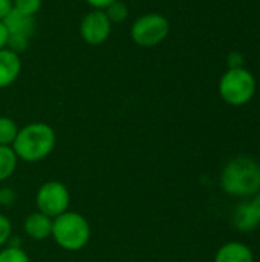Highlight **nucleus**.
Listing matches in <instances>:
<instances>
[{"label":"nucleus","mask_w":260,"mask_h":262,"mask_svg":"<svg viewBox=\"0 0 260 262\" xmlns=\"http://www.w3.org/2000/svg\"><path fill=\"white\" fill-rule=\"evenodd\" d=\"M57 144V135L51 124L34 121L18 129L12 149L18 160L25 163H38L48 158Z\"/></svg>","instance_id":"f257e3e1"},{"label":"nucleus","mask_w":260,"mask_h":262,"mask_svg":"<svg viewBox=\"0 0 260 262\" xmlns=\"http://www.w3.org/2000/svg\"><path fill=\"white\" fill-rule=\"evenodd\" d=\"M225 193L238 198L253 196L260 192V164L250 157H238L225 164L221 175Z\"/></svg>","instance_id":"f03ea898"},{"label":"nucleus","mask_w":260,"mask_h":262,"mask_svg":"<svg viewBox=\"0 0 260 262\" xmlns=\"http://www.w3.org/2000/svg\"><path fill=\"white\" fill-rule=\"evenodd\" d=\"M55 244L66 252L83 250L90 239V224L78 212L67 210L52 220V233Z\"/></svg>","instance_id":"7ed1b4c3"},{"label":"nucleus","mask_w":260,"mask_h":262,"mask_svg":"<svg viewBox=\"0 0 260 262\" xmlns=\"http://www.w3.org/2000/svg\"><path fill=\"white\" fill-rule=\"evenodd\" d=\"M218 91L227 104L234 107L245 106L256 94V78L245 68L227 69L219 80Z\"/></svg>","instance_id":"20e7f679"},{"label":"nucleus","mask_w":260,"mask_h":262,"mask_svg":"<svg viewBox=\"0 0 260 262\" xmlns=\"http://www.w3.org/2000/svg\"><path fill=\"white\" fill-rule=\"evenodd\" d=\"M170 34V21L158 12L138 17L130 26V38L141 48H153L162 43Z\"/></svg>","instance_id":"39448f33"},{"label":"nucleus","mask_w":260,"mask_h":262,"mask_svg":"<svg viewBox=\"0 0 260 262\" xmlns=\"http://www.w3.org/2000/svg\"><path fill=\"white\" fill-rule=\"evenodd\" d=\"M35 206L38 212L54 220L69 210L70 192L61 181H46L37 190Z\"/></svg>","instance_id":"423d86ee"},{"label":"nucleus","mask_w":260,"mask_h":262,"mask_svg":"<svg viewBox=\"0 0 260 262\" xmlns=\"http://www.w3.org/2000/svg\"><path fill=\"white\" fill-rule=\"evenodd\" d=\"M112 34V23L104 11L93 9L87 12L80 21V35L84 43L90 46L103 45Z\"/></svg>","instance_id":"0eeeda50"},{"label":"nucleus","mask_w":260,"mask_h":262,"mask_svg":"<svg viewBox=\"0 0 260 262\" xmlns=\"http://www.w3.org/2000/svg\"><path fill=\"white\" fill-rule=\"evenodd\" d=\"M20 72H21L20 55L8 48L0 49V89L14 84L20 77Z\"/></svg>","instance_id":"6e6552de"},{"label":"nucleus","mask_w":260,"mask_h":262,"mask_svg":"<svg viewBox=\"0 0 260 262\" xmlns=\"http://www.w3.org/2000/svg\"><path fill=\"white\" fill-rule=\"evenodd\" d=\"M25 233L34 241H44L52 233V218L46 216L41 212H34L28 215L23 221Z\"/></svg>","instance_id":"1a4fd4ad"},{"label":"nucleus","mask_w":260,"mask_h":262,"mask_svg":"<svg viewBox=\"0 0 260 262\" xmlns=\"http://www.w3.org/2000/svg\"><path fill=\"white\" fill-rule=\"evenodd\" d=\"M215 262H254V255L247 244L233 241L219 247Z\"/></svg>","instance_id":"9d476101"},{"label":"nucleus","mask_w":260,"mask_h":262,"mask_svg":"<svg viewBox=\"0 0 260 262\" xmlns=\"http://www.w3.org/2000/svg\"><path fill=\"white\" fill-rule=\"evenodd\" d=\"M3 23H5L9 35H21V37L31 38V35L34 34V29H35V20H34V17L26 15V14H21V12L15 11L14 8L5 17Z\"/></svg>","instance_id":"9b49d317"},{"label":"nucleus","mask_w":260,"mask_h":262,"mask_svg":"<svg viewBox=\"0 0 260 262\" xmlns=\"http://www.w3.org/2000/svg\"><path fill=\"white\" fill-rule=\"evenodd\" d=\"M18 157L12 146H0V183L9 180L17 170Z\"/></svg>","instance_id":"f8f14e48"},{"label":"nucleus","mask_w":260,"mask_h":262,"mask_svg":"<svg viewBox=\"0 0 260 262\" xmlns=\"http://www.w3.org/2000/svg\"><path fill=\"white\" fill-rule=\"evenodd\" d=\"M257 224H259V221L254 216L250 203H244V204L236 207V210H234V226H236L238 230L250 232V230L256 229Z\"/></svg>","instance_id":"ddd939ff"},{"label":"nucleus","mask_w":260,"mask_h":262,"mask_svg":"<svg viewBox=\"0 0 260 262\" xmlns=\"http://www.w3.org/2000/svg\"><path fill=\"white\" fill-rule=\"evenodd\" d=\"M17 123L9 117H0V146H12L17 134H18Z\"/></svg>","instance_id":"4468645a"},{"label":"nucleus","mask_w":260,"mask_h":262,"mask_svg":"<svg viewBox=\"0 0 260 262\" xmlns=\"http://www.w3.org/2000/svg\"><path fill=\"white\" fill-rule=\"evenodd\" d=\"M104 12H106L107 18L110 20L112 25L113 23H121V21L127 20V17H129V8H127V5L123 0L113 2L112 5H109L104 9Z\"/></svg>","instance_id":"2eb2a0df"},{"label":"nucleus","mask_w":260,"mask_h":262,"mask_svg":"<svg viewBox=\"0 0 260 262\" xmlns=\"http://www.w3.org/2000/svg\"><path fill=\"white\" fill-rule=\"evenodd\" d=\"M0 262H31V259L21 247L5 246L0 249Z\"/></svg>","instance_id":"dca6fc26"},{"label":"nucleus","mask_w":260,"mask_h":262,"mask_svg":"<svg viewBox=\"0 0 260 262\" xmlns=\"http://www.w3.org/2000/svg\"><path fill=\"white\" fill-rule=\"evenodd\" d=\"M41 3L43 0H12V8L21 14L34 17L40 11Z\"/></svg>","instance_id":"f3484780"},{"label":"nucleus","mask_w":260,"mask_h":262,"mask_svg":"<svg viewBox=\"0 0 260 262\" xmlns=\"http://www.w3.org/2000/svg\"><path fill=\"white\" fill-rule=\"evenodd\" d=\"M11 236H12V224L6 215L0 213V249L9 243Z\"/></svg>","instance_id":"a211bd4d"},{"label":"nucleus","mask_w":260,"mask_h":262,"mask_svg":"<svg viewBox=\"0 0 260 262\" xmlns=\"http://www.w3.org/2000/svg\"><path fill=\"white\" fill-rule=\"evenodd\" d=\"M244 54L238 52V51H233L228 54L227 57V66L228 69H238V68H244Z\"/></svg>","instance_id":"6ab92c4d"},{"label":"nucleus","mask_w":260,"mask_h":262,"mask_svg":"<svg viewBox=\"0 0 260 262\" xmlns=\"http://www.w3.org/2000/svg\"><path fill=\"white\" fill-rule=\"evenodd\" d=\"M89 6H92L93 9H100V11H104L109 5H112L113 2L116 0H84Z\"/></svg>","instance_id":"aec40b11"},{"label":"nucleus","mask_w":260,"mask_h":262,"mask_svg":"<svg viewBox=\"0 0 260 262\" xmlns=\"http://www.w3.org/2000/svg\"><path fill=\"white\" fill-rule=\"evenodd\" d=\"M12 11V0H0V21Z\"/></svg>","instance_id":"412c9836"},{"label":"nucleus","mask_w":260,"mask_h":262,"mask_svg":"<svg viewBox=\"0 0 260 262\" xmlns=\"http://www.w3.org/2000/svg\"><path fill=\"white\" fill-rule=\"evenodd\" d=\"M250 206H251V210L254 213V216L257 218L260 224V192H257L253 198V201H250Z\"/></svg>","instance_id":"4be33fe9"},{"label":"nucleus","mask_w":260,"mask_h":262,"mask_svg":"<svg viewBox=\"0 0 260 262\" xmlns=\"http://www.w3.org/2000/svg\"><path fill=\"white\" fill-rule=\"evenodd\" d=\"M8 29L5 26L3 21H0V49H5L6 48V43H8Z\"/></svg>","instance_id":"5701e85b"},{"label":"nucleus","mask_w":260,"mask_h":262,"mask_svg":"<svg viewBox=\"0 0 260 262\" xmlns=\"http://www.w3.org/2000/svg\"><path fill=\"white\" fill-rule=\"evenodd\" d=\"M0 204H2V198H0Z\"/></svg>","instance_id":"b1692460"}]
</instances>
